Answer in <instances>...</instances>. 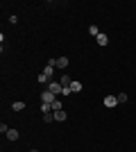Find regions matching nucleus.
Instances as JSON below:
<instances>
[{
  "label": "nucleus",
  "instance_id": "nucleus-1",
  "mask_svg": "<svg viewBox=\"0 0 136 152\" xmlns=\"http://www.w3.org/2000/svg\"><path fill=\"white\" fill-rule=\"evenodd\" d=\"M48 91H50V93H55V95H61L64 86H61L59 82H50V84H48Z\"/></svg>",
  "mask_w": 136,
  "mask_h": 152
},
{
  "label": "nucleus",
  "instance_id": "nucleus-2",
  "mask_svg": "<svg viewBox=\"0 0 136 152\" xmlns=\"http://www.w3.org/2000/svg\"><path fill=\"white\" fill-rule=\"evenodd\" d=\"M41 102H43V104H52V102H55V93L43 91V93H41Z\"/></svg>",
  "mask_w": 136,
  "mask_h": 152
},
{
  "label": "nucleus",
  "instance_id": "nucleus-3",
  "mask_svg": "<svg viewBox=\"0 0 136 152\" xmlns=\"http://www.w3.org/2000/svg\"><path fill=\"white\" fill-rule=\"evenodd\" d=\"M116 104H118V98H113V95L104 98V107H116Z\"/></svg>",
  "mask_w": 136,
  "mask_h": 152
},
{
  "label": "nucleus",
  "instance_id": "nucleus-4",
  "mask_svg": "<svg viewBox=\"0 0 136 152\" xmlns=\"http://www.w3.org/2000/svg\"><path fill=\"white\" fill-rule=\"evenodd\" d=\"M82 89H84V86H82V82H77V80H73V84H71V91H73V93H79Z\"/></svg>",
  "mask_w": 136,
  "mask_h": 152
},
{
  "label": "nucleus",
  "instance_id": "nucleus-5",
  "mask_svg": "<svg viewBox=\"0 0 136 152\" xmlns=\"http://www.w3.org/2000/svg\"><path fill=\"white\" fill-rule=\"evenodd\" d=\"M66 118H68V116H66L64 109H61V111H55V121H57V123H64Z\"/></svg>",
  "mask_w": 136,
  "mask_h": 152
},
{
  "label": "nucleus",
  "instance_id": "nucleus-6",
  "mask_svg": "<svg viewBox=\"0 0 136 152\" xmlns=\"http://www.w3.org/2000/svg\"><path fill=\"white\" fill-rule=\"evenodd\" d=\"M5 136H7V139H9V141H16V139H18V136H20V134H18V129H9V132H7Z\"/></svg>",
  "mask_w": 136,
  "mask_h": 152
},
{
  "label": "nucleus",
  "instance_id": "nucleus-7",
  "mask_svg": "<svg viewBox=\"0 0 136 152\" xmlns=\"http://www.w3.org/2000/svg\"><path fill=\"white\" fill-rule=\"evenodd\" d=\"M97 45H107V43H109V37H107V34H97Z\"/></svg>",
  "mask_w": 136,
  "mask_h": 152
},
{
  "label": "nucleus",
  "instance_id": "nucleus-8",
  "mask_svg": "<svg viewBox=\"0 0 136 152\" xmlns=\"http://www.w3.org/2000/svg\"><path fill=\"white\" fill-rule=\"evenodd\" d=\"M55 66H59V68H66V66H68V57H59L57 61H55Z\"/></svg>",
  "mask_w": 136,
  "mask_h": 152
},
{
  "label": "nucleus",
  "instance_id": "nucleus-9",
  "mask_svg": "<svg viewBox=\"0 0 136 152\" xmlns=\"http://www.w3.org/2000/svg\"><path fill=\"white\" fill-rule=\"evenodd\" d=\"M12 109H14V111H23V109H25V102H14Z\"/></svg>",
  "mask_w": 136,
  "mask_h": 152
},
{
  "label": "nucleus",
  "instance_id": "nucleus-10",
  "mask_svg": "<svg viewBox=\"0 0 136 152\" xmlns=\"http://www.w3.org/2000/svg\"><path fill=\"white\" fill-rule=\"evenodd\" d=\"M50 107H52V111H61V109H64V107H61V100H55Z\"/></svg>",
  "mask_w": 136,
  "mask_h": 152
},
{
  "label": "nucleus",
  "instance_id": "nucleus-11",
  "mask_svg": "<svg viewBox=\"0 0 136 152\" xmlns=\"http://www.w3.org/2000/svg\"><path fill=\"white\" fill-rule=\"evenodd\" d=\"M52 73H55V66H50V64H48V66H45V68H43V75L52 77Z\"/></svg>",
  "mask_w": 136,
  "mask_h": 152
},
{
  "label": "nucleus",
  "instance_id": "nucleus-12",
  "mask_svg": "<svg viewBox=\"0 0 136 152\" xmlns=\"http://www.w3.org/2000/svg\"><path fill=\"white\" fill-rule=\"evenodd\" d=\"M116 98H118V104H123V102H127V93H118Z\"/></svg>",
  "mask_w": 136,
  "mask_h": 152
},
{
  "label": "nucleus",
  "instance_id": "nucleus-13",
  "mask_svg": "<svg viewBox=\"0 0 136 152\" xmlns=\"http://www.w3.org/2000/svg\"><path fill=\"white\" fill-rule=\"evenodd\" d=\"M89 32L93 34V37H97V34H102V32L97 30V25H91V27H89Z\"/></svg>",
  "mask_w": 136,
  "mask_h": 152
},
{
  "label": "nucleus",
  "instance_id": "nucleus-14",
  "mask_svg": "<svg viewBox=\"0 0 136 152\" xmlns=\"http://www.w3.org/2000/svg\"><path fill=\"white\" fill-rule=\"evenodd\" d=\"M39 82H41V84H50V77H48V75H43V73H41V75H39Z\"/></svg>",
  "mask_w": 136,
  "mask_h": 152
},
{
  "label": "nucleus",
  "instance_id": "nucleus-15",
  "mask_svg": "<svg viewBox=\"0 0 136 152\" xmlns=\"http://www.w3.org/2000/svg\"><path fill=\"white\" fill-rule=\"evenodd\" d=\"M43 121L45 123H52V121H55V114H43Z\"/></svg>",
  "mask_w": 136,
  "mask_h": 152
},
{
  "label": "nucleus",
  "instance_id": "nucleus-16",
  "mask_svg": "<svg viewBox=\"0 0 136 152\" xmlns=\"http://www.w3.org/2000/svg\"><path fill=\"white\" fill-rule=\"evenodd\" d=\"M30 152H39V150H30Z\"/></svg>",
  "mask_w": 136,
  "mask_h": 152
}]
</instances>
